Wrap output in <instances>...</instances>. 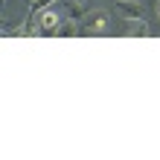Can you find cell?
<instances>
[{
    "instance_id": "1",
    "label": "cell",
    "mask_w": 160,
    "mask_h": 160,
    "mask_svg": "<svg viewBox=\"0 0 160 160\" xmlns=\"http://www.w3.org/2000/svg\"><path fill=\"white\" fill-rule=\"evenodd\" d=\"M108 26H111V21H108L105 9H93V12H88V18L82 21V29L88 35H99V32H105Z\"/></svg>"
},
{
    "instance_id": "2",
    "label": "cell",
    "mask_w": 160,
    "mask_h": 160,
    "mask_svg": "<svg viewBox=\"0 0 160 160\" xmlns=\"http://www.w3.org/2000/svg\"><path fill=\"white\" fill-rule=\"evenodd\" d=\"M117 12L125 21H137V18H143V6L137 0H117Z\"/></svg>"
},
{
    "instance_id": "3",
    "label": "cell",
    "mask_w": 160,
    "mask_h": 160,
    "mask_svg": "<svg viewBox=\"0 0 160 160\" xmlns=\"http://www.w3.org/2000/svg\"><path fill=\"white\" fill-rule=\"evenodd\" d=\"M67 21L70 23H82L84 18H88V6H84V0H73V3H67Z\"/></svg>"
},
{
    "instance_id": "4",
    "label": "cell",
    "mask_w": 160,
    "mask_h": 160,
    "mask_svg": "<svg viewBox=\"0 0 160 160\" xmlns=\"http://www.w3.org/2000/svg\"><path fill=\"white\" fill-rule=\"evenodd\" d=\"M38 26H41L44 32H55V29L61 26V18L55 15V12H41V21H38Z\"/></svg>"
},
{
    "instance_id": "5",
    "label": "cell",
    "mask_w": 160,
    "mask_h": 160,
    "mask_svg": "<svg viewBox=\"0 0 160 160\" xmlns=\"http://www.w3.org/2000/svg\"><path fill=\"white\" fill-rule=\"evenodd\" d=\"M125 35H131V38H143V35H148V23L143 21V18H137V21H128V29H125Z\"/></svg>"
},
{
    "instance_id": "6",
    "label": "cell",
    "mask_w": 160,
    "mask_h": 160,
    "mask_svg": "<svg viewBox=\"0 0 160 160\" xmlns=\"http://www.w3.org/2000/svg\"><path fill=\"white\" fill-rule=\"evenodd\" d=\"M79 26H82V23H70V21H67L64 26H58V29H55V35H61V38H70V35H76V32H79Z\"/></svg>"
},
{
    "instance_id": "7",
    "label": "cell",
    "mask_w": 160,
    "mask_h": 160,
    "mask_svg": "<svg viewBox=\"0 0 160 160\" xmlns=\"http://www.w3.org/2000/svg\"><path fill=\"white\" fill-rule=\"evenodd\" d=\"M50 3H55V0H32V6H29V18H35L38 12H44Z\"/></svg>"
},
{
    "instance_id": "8",
    "label": "cell",
    "mask_w": 160,
    "mask_h": 160,
    "mask_svg": "<svg viewBox=\"0 0 160 160\" xmlns=\"http://www.w3.org/2000/svg\"><path fill=\"white\" fill-rule=\"evenodd\" d=\"M157 15H160V3H157Z\"/></svg>"
},
{
    "instance_id": "9",
    "label": "cell",
    "mask_w": 160,
    "mask_h": 160,
    "mask_svg": "<svg viewBox=\"0 0 160 160\" xmlns=\"http://www.w3.org/2000/svg\"><path fill=\"white\" fill-rule=\"evenodd\" d=\"M84 3H88V0H84Z\"/></svg>"
}]
</instances>
